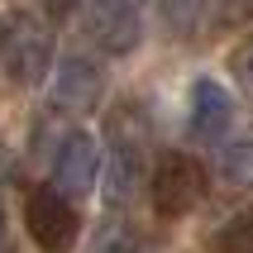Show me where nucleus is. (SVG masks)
<instances>
[{
	"label": "nucleus",
	"instance_id": "1",
	"mask_svg": "<svg viewBox=\"0 0 253 253\" xmlns=\"http://www.w3.org/2000/svg\"><path fill=\"white\" fill-rule=\"evenodd\" d=\"M0 67L19 86H39L53 72V29L39 14H0Z\"/></svg>",
	"mask_w": 253,
	"mask_h": 253
},
{
	"label": "nucleus",
	"instance_id": "2",
	"mask_svg": "<svg viewBox=\"0 0 253 253\" xmlns=\"http://www.w3.org/2000/svg\"><path fill=\"white\" fill-rule=\"evenodd\" d=\"M148 186H153V211L163 220H182L206 201V168L191 153H163Z\"/></svg>",
	"mask_w": 253,
	"mask_h": 253
},
{
	"label": "nucleus",
	"instance_id": "3",
	"mask_svg": "<svg viewBox=\"0 0 253 253\" xmlns=\"http://www.w3.org/2000/svg\"><path fill=\"white\" fill-rule=\"evenodd\" d=\"M24 225H29V234H34V244H39L43 253H67L72 244H77L82 220H77L72 201L62 196L57 186H34L29 201H24Z\"/></svg>",
	"mask_w": 253,
	"mask_h": 253
},
{
	"label": "nucleus",
	"instance_id": "4",
	"mask_svg": "<svg viewBox=\"0 0 253 253\" xmlns=\"http://www.w3.org/2000/svg\"><path fill=\"white\" fill-rule=\"evenodd\" d=\"M143 186V139L125 134L120 120H110V153H105V177H100V196L105 206H129Z\"/></svg>",
	"mask_w": 253,
	"mask_h": 253
},
{
	"label": "nucleus",
	"instance_id": "5",
	"mask_svg": "<svg viewBox=\"0 0 253 253\" xmlns=\"http://www.w3.org/2000/svg\"><path fill=\"white\" fill-rule=\"evenodd\" d=\"M100 177V143L86 129H72L67 139L57 143L53 158V182L62 196H91V186Z\"/></svg>",
	"mask_w": 253,
	"mask_h": 253
},
{
	"label": "nucleus",
	"instance_id": "6",
	"mask_svg": "<svg viewBox=\"0 0 253 253\" xmlns=\"http://www.w3.org/2000/svg\"><path fill=\"white\" fill-rule=\"evenodd\" d=\"M229 125H234V100H229V91L215 77H196L191 82V96H186V129H191V139L215 143V139L229 134Z\"/></svg>",
	"mask_w": 253,
	"mask_h": 253
},
{
	"label": "nucleus",
	"instance_id": "7",
	"mask_svg": "<svg viewBox=\"0 0 253 253\" xmlns=\"http://www.w3.org/2000/svg\"><path fill=\"white\" fill-rule=\"evenodd\" d=\"M100 96H105V72H100V62H91V57H82V53H72V57L57 62L53 105H62V110H91Z\"/></svg>",
	"mask_w": 253,
	"mask_h": 253
},
{
	"label": "nucleus",
	"instance_id": "8",
	"mask_svg": "<svg viewBox=\"0 0 253 253\" xmlns=\"http://www.w3.org/2000/svg\"><path fill=\"white\" fill-rule=\"evenodd\" d=\"M91 39L105 48V53H115V57H125V53H134L139 48V39H143V24H139V10H91Z\"/></svg>",
	"mask_w": 253,
	"mask_h": 253
},
{
	"label": "nucleus",
	"instance_id": "9",
	"mask_svg": "<svg viewBox=\"0 0 253 253\" xmlns=\"http://www.w3.org/2000/svg\"><path fill=\"white\" fill-rule=\"evenodd\" d=\"M215 253H253V211L229 215L215 229Z\"/></svg>",
	"mask_w": 253,
	"mask_h": 253
},
{
	"label": "nucleus",
	"instance_id": "10",
	"mask_svg": "<svg viewBox=\"0 0 253 253\" xmlns=\"http://www.w3.org/2000/svg\"><path fill=\"white\" fill-rule=\"evenodd\" d=\"M220 177L229 186H253V139H239L220 153Z\"/></svg>",
	"mask_w": 253,
	"mask_h": 253
},
{
	"label": "nucleus",
	"instance_id": "11",
	"mask_svg": "<svg viewBox=\"0 0 253 253\" xmlns=\"http://www.w3.org/2000/svg\"><path fill=\"white\" fill-rule=\"evenodd\" d=\"M96 253H148V244H143V234L134 225H100L96 229Z\"/></svg>",
	"mask_w": 253,
	"mask_h": 253
},
{
	"label": "nucleus",
	"instance_id": "12",
	"mask_svg": "<svg viewBox=\"0 0 253 253\" xmlns=\"http://www.w3.org/2000/svg\"><path fill=\"white\" fill-rule=\"evenodd\" d=\"M229 77H234V86H239V96L253 105V39L229 53Z\"/></svg>",
	"mask_w": 253,
	"mask_h": 253
},
{
	"label": "nucleus",
	"instance_id": "13",
	"mask_svg": "<svg viewBox=\"0 0 253 253\" xmlns=\"http://www.w3.org/2000/svg\"><path fill=\"white\" fill-rule=\"evenodd\" d=\"M196 5H201V0H163V14L172 19V29L186 34V29L196 24Z\"/></svg>",
	"mask_w": 253,
	"mask_h": 253
},
{
	"label": "nucleus",
	"instance_id": "14",
	"mask_svg": "<svg viewBox=\"0 0 253 253\" xmlns=\"http://www.w3.org/2000/svg\"><path fill=\"white\" fill-rule=\"evenodd\" d=\"M82 0H43V14H48V24H67L72 14H77Z\"/></svg>",
	"mask_w": 253,
	"mask_h": 253
},
{
	"label": "nucleus",
	"instance_id": "15",
	"mask_svg": "<svg viewBox=\"0 0 253 253\" xmlns=\"http://www.w3.org/2000/svg\"><path fill=\"white\" fill-rule=\"evenodd\" d=\"M100 10H143V0H96Z\"/></svg>",
	"mask_w": 253,
	"mask_h": 253
},
{
	"label": "nucleus",
	"instance_id": "16",
	"mask_svg": "<svg viewBox=\"0 0 253 253\" xmlns=\"http://www.w3.org/2000/svg\"><path fill=\"white\" fill-rule=\"evenodd\" d=\"M0 253H14V244H10V229H5V211H0Z\"/></svg>",
	"mask_w": 253,
	"mask_h": 253
}]
</instances>
